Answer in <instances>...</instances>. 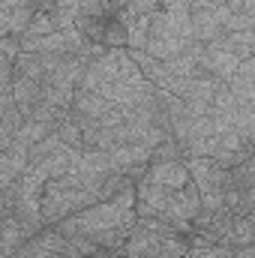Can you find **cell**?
Instances as JSON below:
<instances>
[{
  "label": "cell",
  "mask_w": 255,
  "mask_h": 258,
  "mask_svg": "<svg viewBox=\"0 0 255 258\" xmlns=\"http://www.w3.org/2000/svg\"><path fill=\"white\" fill-rule=\"evenodd\" d=\"M135 186H126L117 195H111L108 201H96L72 216L60 219L57 225H51L60 237H84L90 243H96L105 255L123 252V243L135 228Z\"/></svg>",
  "instance_id": "obj_1"
},
{
  "label": "cell",
  "mask_w": 255,
  "mask_h": 258,
  "mask_svg": "<svg viewBox=\"0 0 255 258\" xmlns=\"http://www.w3.org/2000/svg\"><path fill=\"white\" fill-rule=\"evenodd\" d=\"M57 138L63 141L66 147H72V150H81V126H78V117L72 114V108H69V114H66L63 120L57 123Z\"/></svg>",
  "instance_id": "obj_19"
},
{
  "label": "cell",
  "mask_w": 255,
  "mask_h": 258,
  "mask_svg": "<svg viewBox=\"0 0 255 258\" xmlns=\"http://www.w3.org/2000/svg\"><path fill=\"white\" fill-rule=\"evenodd\" d=\"M225 84H228L231 96L237 99V105H255V60L252 57L240 60L237 69H234V75Z\"/></svg>",
  "instance_id": "obj_11"
},
{
  "label": "cell",
  "mask_w": 255,
  "mask_h": 258,
  "mask_svg": "<svg viewBox=\"0 0 255 258\" xmlns=\"http://www.w3.org/2000/svg\"><path fill=\"white\" fill-rule=\"evenodd\" d=\"M48 132H51V129L42 126L39 120H30V117H24V123L15 129V138H12V144H15V147H24V150H30V147H33L36 141H42Z\"/></svg>",
  "instance_id": "obj_17"
},
{
  "label": "cell",
  "mask_w": 255,
  "mask_h": 258,
  "mask_svg": "<svg viewBox=\"0 0 255 258\" xmlns=\"http://www.w3.org/2000/svg\"><path fill=\"white\" fill-rule=\"evenodd\" d=\"M222 48H228L237 60H246L252 57V48H255V33L252 30H237V33H222L216 39Z\"/></svg>",
  "instance_id": "obj_16"
},
{
  "label": "cell",
  "mask_w": 255,
  "mask_h": 258,
  "mask_svg": "<svg viewBox=\"0 0 255 258\" xmlns=\"http://www.w3.org/2000/svg\"><path fill=\"white\" fill-rule=\"evenodd\" d=\"M237 30H255V15L231 12V18H228V24H225V33H237Z\"/></svg>",
  "instance_id": "obj_23"
},
{
  "label": "cell",
  "mask_w": 255,
  "mask_h": 258,
  "mask_svg": "<svg viewBox=\"0 0 255 258\" xmlns=\"http://www.w3.org/2000/svg\"><path fill=\"white\" fill-rule=\"evenodd\" d=\"M33 234H30V228L18 219V216H12V213H3L0 216V252L9 258L21 243H27Z\"/></svg>",
  "instance_id": "obj_13"
},
{
  "label": "cell",
  "mask_w": 255,
  "mask_h": 258,
  "mask_svg": "<svg viewBox=\"0 0 255 258\" xmlns=\"http://www.w3.org/2000/svg\"><path fill=\"white\" fill-rule=\"evenodd\" d=\"M102 45H105V48H126V27H123L117 18H114V21H105Z\"/></svg>",
  "instance_id": "obj_22"
},
{
  "label": "cell",
  "mask_w": 255,
  "mask_h": 258,
  "mask_svg": "<svg viewBox=\"0 0 255 258\" xmlns=\"http://www.w3.org/2000/svg\"><path fill=\"white\" fill-rule=\"evenodd\" d=\"M231 258H252V246H240V249H234V255Z\"/></svg>",
  "instance_id": "obj_28"
},
{
  "label": "cell",
  "mask_w": 255,
  "mask_h": 258,
  "mask_svg": "<svg viewBox=\"0 0 255 258\" xmlns=\"http://www.w3.org/2000/svg\"><path fill=\"white\" fill-rule=\"evenodd\" d=\"M189 180L201 195H222L228 189V168H222L216 159L210 156H186L183 159Z\"/></svg>",
  "instance_id": "obj_6"
},
{
  "label": "cell",
  "mask_w": 255,
  "mask_h": 258,
  "mask_svg": "<svg viewBox=\"0 0 255 258\" xmlns=\"http://www.w3.org/2000/svg\"><path fill=\"white\" fill-rule=\"evenodd\" d=\"M171 192L174 189H165L159 183H150L147 177H138L135 180V216L138 219H144V216H156L159 219Z\"/></svg>",
  "instance_id": "obj_8"
},
{
  "label": "cell",
  "mask_w": 255,
  "mask_h": 258,
  "mask_svg": "<svg viewBox=\"0 0 255 258\" xmlns=\"http://www.w3.org/2000/svg\"><path fill=\"white\" fill-rule=\"evenodd\" d=\"M12 75H24V78H36L42 81V63H39V54H18L12 60Z\"/></svg>",
  "instance_id": "obj_20"
},
{
  "label": "cell",
  "mask_w": 255,
  "mask_h": 258,
  "mask_svg": "<svg viewBox=\"0 0 255 258\" xmlns=\"http://www.w3.org/2000/svg\"><path fill=\"white\" fill-rule=\"evenodd\" d=\"M195 42L189 27V15H171L165 9L147 12V42L141 51H147L156 60H171L183 54Z\"/></svg>",
  "instance_id": "obj_3"
},
{
  "label": "cell",
  "mask_w": 255,
  "mask_h": 258,
  "mask_svg": "<svg viewBox=\"0 0 255 258\" xmlns=\"http://www.w3.org/2000/svg\"><path fill=\"white\" fill-rule=\"evenodd\" d=\"M249 243H252V216H234L231 228L225 234V246L240 249V246H249Z\"/></svg>",
  "instance_id": "obj_18"
},
{
  "label": "cell",
  "mask_w": 255,
  "mask_h": 258,
  "mask_svg": "<svg viewBox=\"0 0 255 258\" xmlns=\"http://www.w3.org/2000/svg\"><path fill=\"white\" fill-rule=\"evenodd\" d=\"M186 249L189 243L174 225L156 216H144L135 219V228L123 243V258H183Z\"/></svg>",
  "instance_id": "obj_2"
},
{
  "label": "cell",
  "mask_w": 255,
  "mask_h": 258,
  "mask_svg": "<svg viewBox=\"0 0 255 258\" xmlns=\"http://www.w3.org/2000/svg\"><path fill=\"white\" fill-rule=\"evenodd\" d=\"M9 96H12L15 108L27 117V114L39 105V99H42V81H36V78H24V75H12Z\"/></svg>",
  "instance_id": "obj_12"
},
{
  "label": "cell",
  "mask_w": 255,
  "mask_h": 258,
  "mask_svg": "<svg viewBox=\"0 0 255 258\" xmlns=\"http://www.w3.org/2000/svg\"><path fill=\"white\" fill-rule=\"evenodd\" d=\"M198 210H201V192L195 189V183L189 180L183 189H174L171 192V198H168V204H165V210H162L159 219L168 222V225H174L180 234H189Z\"/></svg>",
  "instance_id": "obj_5"
},
{
  "label": "cell",
  "mask_w": 255,
  "mask_h": 258,
  "mask_svg": "<svg viewBox=\"0 0 255 258\" xmlns=\"http://www.w3.org/2000/svg\"><path fill=\"white\" fill-rule=\"evenodd\" d=\"M75 3H78L81 18H105V6H102V0H75Z\"/></svg>",
  "instance_id": "obj_24"
},
{
  "label": "cell",
  "mask_w": 255,
  "mask_h": 258,
  "mask_svg": "<svg viewBox=\"0 0 255 258\" xmlns=\"http://www.w3.org/2000/svg\"><path fill=\"white\" fill-rule=\"evenodd\" d=\"M27 171V150L24 147H6L0 150V192L9 189L21 174Z\"/></svg>",
  "instance_id": "obj_14"
},
{
  "label": "cell",
  "mask_w": 255,
  "mask_h": 258,
  "mask_svg": "<svg viewBox=\"0 0 255 258\" xmlns=\"http://www.w3.org/2000/svg\"><path fill=\"white\" fill-rule=\"evenodd\" d=\"M189 6H192V0H162L159 9H165L171 15H189Z\"/></svg>",
  "instance_id": "obj_26"
},
{
  "label": "cell",
  "mask_w": 255,
  "mask_h": 258,
  "mask_svg": "<svg viewBox=\"0 0 255 258\" xmlns=\"http://www.w3.org/2000/svg\"><path fill=\"white\" fill-rule=\"evenodd\" d=\"M117 105H111L105 96H99V93H93V90H81V87H75V93H72V114L75 117H84V120H102L105 114H111Z\"/></svg>",
  "instance_id": "obj_10"
},
{
  "label": "cell",
  "mask_w": 255,
  "mask_h": 258,
  "mask_svg": "<svg viewBox=\"0 0 255 258\" xmlns=\"http://www.w3.org/2000/svg\"><path fill=\"white\" fill-rule=\"evenodd\" d=\"M0 51L9 57V60H15L18 54H21V45H18V36H0Z\"/></svg>",
  "instance_id": "obj_25"
},
{
  "label": "cell",
  "mask_w": 255,
  "mask_h": 258,
  "mask_svg": "<svg viewBox=\"0 0 255 258\" xmlns=\"http://www.w3.org/2000/svg\"><path fill=\"white\" fill-rule=\"evenodd\" d=\"M99 198L93 192H84V189H72V186H63L60 180H48L45 189L39 195V213H42V222L45 225H57L60 219L96 204Z\"/></svg>",
  "instance_id": "obj_4"
},
{
  "label": "cell",
  "mask_w": 255,
  "mask_h": 258,
  "mask_svg": "<svg viewBox=\"0 0 255 258\" xmlns=\"http://www.w3.org/2000/svg\"><path fill=\"white\" fill-rule=\"evenodd\" d=\"M0 3H3V6H30L33 0H0ZM30 9H33V6H30ZM33 12H36V9H33Z\"/></svg>",
  "instance_id": "obj_27"
},
{
  "label": "cell",
  "mask_w": 255,
  "mask_h": 258,
  "mask_svg": "<svg viewBox=\"0 0 255 258\" xmlns=\"http://www.w3.org/2000/svg\"><path fill=\"white\" fill-rule=\"evenodd\" d=\"M144 177L150 183H159L165 189H183L189 183V171L183 165V159H168V162H150Z\"/></svg>",
  "instance_id": "obj_9"
},
{
  "label": "cell",
  "mask_w": 255,
  "mask_h": 258,
  "mask_svg": "<svg viewBox=\"0 0 255 258\" xmlns=\"http://www.w3.org/2000/svg\"><path fill=\"white\" fill-rule=\"evenodd\" d=\"M105 156H108L111 171L126 174L132 180L144 177V171L150 165V147H144V144H114L105 150Z\"/></svg>",
  "instance_id": "obj_7"
},
{
  "label": "cell",
  "mask_w": 255,
  "mask_h": 258,
  "mask_svg": "<svg viewBox=\"0 0 255 258\" xmlns=\"http://www.w3.org/2000/svg\"><path fill=\"white\" fill-rule=\"evenodd\" d=\"M33 9L30 6H3L0 9V36H21L30 24Z\"/></svg>",
  "instance_id": "obj_15"
},
{
  "label": "cell",
  "mask_w": 255,
  "mask_h": 258,
  "mask_svg": "<svg viewBox=\"0 0 255 258\" xmlns=\"http://www.w3.org/2000/svg\"><path fill=\"white\" fill-rule=\"evenodd\" d=\"M6 213V204H3V195H0V216Z\"/></svg>",
  "instance_id": "obj_29"
},
{
  "label": "cell",
  "mask_w": 255,
  "mask_h": 258,
  "mask_svg": "<svg viewBox=\"0 0 255 258\" xmlns=\"http://www.w3.org/2000/svg\"><path fill=\"white\" fill-rule=\"evenodd\" d=\"M0 9H3V3H0Z\"/></svg>",
  "instance_id": "obj_30"
},
{
  "label": "cell",
  "mask_w": 255,
  "mask_h": 258,
  "mask_svg": "<svg viewBox=\"0 0 255 258\" xmlns=\"http://www.w3.org/2000/svg\"><path fill=\"white\" fill-rule=\"evenodd\" d=\"M231 255H234V249L222 246V243H189L183 258H231Z\"/></svg>",
  "instance_id": "obj_21"
}]
</instances>
